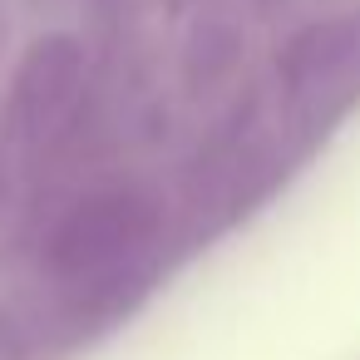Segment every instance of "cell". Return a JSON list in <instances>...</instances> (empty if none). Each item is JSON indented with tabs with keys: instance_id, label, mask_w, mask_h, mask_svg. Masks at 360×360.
I'll use <instances>...</instances> for the list:
<instances>
[{
	"instance_id": "cell-2",
	"label": "cell",
	"mask_w": 360,
	"mask_h": 360,
	"mask_svg": "<svg viewBox=\"0 0 360 360\" xmlns=\"http://www.w3.org/2000/svg\"><path fill=\"white\" fill-rule=\"evenodd\" d=\"M75 89H79V60L65 40H50V45H35V55L25 60L20 79H15V124L25 139H40L50 134L70 104H75Z\"/></svg>"
},
{
	"instance_id": "cell-3",
	"label": "cell",
	"mask_w": 360,
	"mask_h": 360,
	"mask_svg": "<svg viewBox=\"0 0 360 360\" xmlns=\"http://www.w3.org/2000/svg\"><path fill=\"white\" fill-rule=\"evenodd\" d=\"M0 360H20V340H15V330H11L6 316H0Z\"/></svg>"
},
{
	"instance_id": "cell-1",
	"label": "cell",
	"mask_w": 360,
	"mask_h": 360,
	"mask_svg": "<svg viewBox=\"0 0 360 360\" xmlns=\"http://www.w3.org/2000/svg\"><path fill=\"white\" fill-rule=\"evenodd\" d=\"M153 242V212L134 193H104L79 202L55 232V271L70 281H99L134 266Z\"/></svg>"
}]
</instances>
